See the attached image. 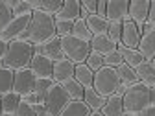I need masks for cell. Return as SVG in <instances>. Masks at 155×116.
Here are the masks:
<instances>
[{"instance_id":"1","label":"cell","mask_w":155,"mask_h":116,"mask_svg":"<svg viewBox=\"0 0 155 116\" xmlns=\"http://www.w3.org/2000/svg\"><path fill=\"white\" fill-rule=\"evenodd\" d=\"M55 37V18L45 11H33L31 13V21L28 26V31L24 35V41L35 44H43L46 41Z\"/></svg>"},{"instance_id":"2","label":"cell","mask_w":155,"mask_h":116,"mask_svg":"<svg viewBox=\"0 0 155 116\" xmlns=\"http://www.w3.org/2000/svg\"><path fill=\"white\" fill-rule=\"evenodd\" d=\"M35 50L33 44L24 41V39H17V41L9 43L8 53L4 57V66L9 70H22V68H30L31 57H33Z\"/></svg>"},{"instance_id":"3","label":"cell","mask_w":155,"mask_h":116,"mask_svg":"<svg viewBox=\"0 0 155 116\" xmlns=\"http://www.w3.org/2000/svg\"><path fill=\"white\" fill-rule=\"evenodd\" d=\"M122 103L126 114H140L150 105V89L140 81L131 85L122 96Z\"/></svg>"},{"instance_id":"4","label":"cell","mask_w":155,"mask_h":116,"mask_svg":"<svg viewBox=\"0 0 155 116\" xmlns=\"http://www.w3.org/2000/svg\"><path fill=\"white\" fill-rule=\"evenodd\" d=\"M61 50H63V57H67L74 65H81L87 61V57L91 53V44L74 35H67V37H61Z\"/></svg>"},{"instance_id":"5","label":"cell","mask_w":155,"mask_h":116,"mask_svg":"<svg viewBox=\"0 0 155 116\" xmlns=\"http://www.w3.org/2000/svg\"><path fill=\"white\" fill-rule=\"evenodd\" d=\"M120 85V79L116 76V70L114 68H109V66H102L98 72H94V81H92V89L102 94L104 98H109L116 92Z\"/></svg>"},{"instance_id":"6","label":"cell","mask_w":155,"mask_h":116,"mask_svg":"<svg viewBox=\"0 0 155 116\" xmlns=\"http://www.w3.org/2000/svg\"><path fill=\"white\" fill-rule=\"evenodd\" d=\"M68 102H70V98L67 96L63 85L54 83V85L50 87L48 94H46V98H45V107H46V111L50 112V116H59L61 111L67 107Z\"/></svg>"},{"instance_id":"7","label":"cell","mask_w":155,"mask_h":116,"mask_svg":"<svg viewBox=\"0 0 155 116\" xmlns=\"http://www.w3.org/2000/svg\"><path fill=\"white\" fill-rule=\"evenodd\" d=\"M35 81H37V77L33 76V72L30 68L15 70V76H13V92L18 94L21 98H26V96L33 94Z\"/></svg>"},{"instance_id":"8","label":"cell","mask_w":155,"mask_h":116,"mask_svg":"<svg viewBox=\"0 0 155 116\" xmlns=\"http://www.w3.org/2000/svg\"><path fill=\"white\" fill-rule=\"evenodd\" d=\"M30 21H31V15H21V17H13V21L8 24V28L0 33V37L4 41L11 43V41H17V39H24L26 31H28V26H30Z\"/></svg>"},{"instance_id":"9","label":"cell","mask_w":155,"mask_h":116,"mask_svg":"<svg viewBox=\"0 0 155 116\" xmlns=\"http://www.w3.org/2000/svg\"><path fill=\"white\" fill-rule=\"evenodd\" d=\"M105 18L109 22L129 21V0H107Z\"/></svg>"},{"instance_id":"10","label":"cell","mask_w":155,"mask_h":116,"mask_svg":"<svg viewBox=\"0 0 155 116\" xmlns=\"http://www.w3.org/2000/svg\"><path fill=\"white\" fill-rule=\"evenodd\" d=\"M74 70H76V65L72 61H68L67 57H63V59H59V61H55L54 63V70H52V79H54V83L63 85V83L74 79Z\"/></svg>"},{"instance_id":"11","label":"cell","mask_w":155,"mask_h":116,"mask_svg":"<svg viewBox=\"0 0 155 116\" xmlns=\"http://www.w3.org/2000/svg\"><path fill=\"white\" fill-rule=\"evenodd\" d=\"M33 50H35V53H41V55H45L46 59H50L52 63H55V61L63 59L61 39L57 37V35H55L54 39H50V41L43 43V44H35V46H33Z\"/></svg>"},{"instance_id":"12","label":"cell","mask_w":155,"mask_h":116,"mask_svg":"<svg viewBox=\"0 0 155 116\" xmlns=\"http://www.w3.org/2000/svg\"><path fill=\"white\" fill-rule=\"evenodd\" d=\"M30 70L33 72V76L37 79H52V70H54V63L50 59H46L41 53H33L31 63H30Z\"/></svg>"},{"instance_id":"13","label":"cell","mask_w":155,"mask_h":116,"mask_svg":"<svg viewBox=\"0 0 155 116\" xmlns=\"http://www.w3.org/2000/svg\"><path fill=\"white\" fill-rule=\"evenodd\" d=\"M140 30L139 26L131 22V21H126L122 22V41L120 44L124 48H131V50H137L139 48V43H140Z\"/></svg>"},{"instance_id":"14","label":"cell","mask_w":155,"mask_h":116,"mask_svg":"<svg viewBox=\"0 0 155 116\" xmlns=\"http://www.w3.org/2000/svg\"><path fill=\"white\" fill-rule=\"evenodd\" d=\"M150 0H129V21L137 26H142L148 21Z\"/></svg>"},{"instance_id":"15","label":"cell","mask_w":155,"mask_h":116,"mask_svg":"<svg viewBox=\"0 0 155 116\" xmlns=\"http://www.w3.org/2000/svg\"><path fill=\"white\" fill-rule=\"evenodd\" d=\"M81 17V2L80 0H63V6L59 9L54 18H59V21H78Z\"/></svg>"},{"instance_id":"16","label":"cell","mask_w":155,"mask_h":116,"mask_svg":"<svg viewBox=\"0 0 155 116\" xmlns=\"http://www.w3.org/2000/svg\"><path fill=\"white\" fill-rule=\"evenodd\" d=\"M89 44H91V52L100 53L102 57L107 55V53H111V52H116V48H118L107 35H94V37L91 39Z\"/></svg>"},{"instance_id":"17","label":"cell","mask_w":155,"mask_h":116,"mask_svg":"<svg viewBox=\"0 0 155 116\" xmlns=\"http://www.w3.org/2000/svg\"><path fill=\"white\" fill-rule=\"evenodd\" d=\"M83 102H85V105L91 109V112H100V111L104 109L107 98H104L102 94H98L92 87H87L85 92H83Z\"/></svg>"},{"instance_id":"18","label":"cell","mask_w":155,"mask_h":116,"mask_svg":"<svg viewBox=\"0 0 155 116\" xmlns=\"http://www.w3.org/2000/svg\"><path fill=\"white\" fill-rule=\"evenodd\" d=\"M142 57L146 61H151L155 57V30H151L150 33H144L140 37V43H139V48H137Z\"/></svg>"},{"instance_id":"19","label":"cell","mask_w":155,"mask_h":116,"mask_svg":"<svg viewBox=\"0 0 155 116\" xmlns=\"http://www.w3.org/2000/svg\"><path fill=\"white\" fill-rule=\"evenodd\" d=\"M87 22V28L89 31L94 35H107V30H109V21L105 17H98V15H89L85 18Z\"/></svg>"},{"instance_id":"20","label":"cell","mask_w":155,"mask_h":116,"mask_svg":"<svg viewBox=\"0 0 155 116\" xmlns=\"http://www.w3.org/2000/svg\"><path fill=\"white\" fill-rule=\"evenodd\" d=\"M120 52V55H122V59H124V63L127 65V66H131V68H139L146 59L142 57V53L139 52V50H131V48H124L122 44H118V48H116Z\"/></svg>"},{"instance_id":"21","label":"cell","mask_w":155,"mask_h":116,"mask_svg":"<svg viewBox=\"0 0 155 116\" xmlns=\"http://www.w3.org/2000/svg\"><path fill=\"white\" fill-rule=\"evenodd\" d=\"M59 116H91V109L83 100H70Z\"/></svg>"},{"instance_id":"22","label":"cell","mask_w":155,"mask_h":116,"mask_svg":"<svg viewBox=\"0 0 155 116\" xmlns=\"http://www.w3.org/2000/svg\"><path fill=\"white\" fill-rule=\"evenodd\" d=\"M135 72H137L139 81H140L142 85H146L148 89L155 87V68L151 66L150 61H144L139 68H135Z\"/></svg>"},{"instance_id":"23","label":"cell","mask_w":155,"mask_h":116,"mask_svg":"<svg viewBox=\"0 0 155 116\" xmlns=\"http://www.w3.org/2000/svg\"><path fill=\"white\" fill-rule=\"evenodd\" d=\"M74 79L80 83L83 89L92 87V81H94V72H92L85 63L76 65V70H74Z\"/></svg>"},{"instance_id":"24","label":"cell","mask_w":155,"mask_h":116,"mask_svg":"<svg viewBox=\"0 0 155 116\" xmlns=\"http://www.w3.org/2000/svg\"><path fill=\"white\" fill-rule=\"evenodd\" d=\"M22 98L15 92H8L0 98V107H2V114H15L18 105H21Z\"/></svg>"},{"instance_id":"25","label":"cell","mask_w":155,"mask_h":116,"mask_svg":"<svg viewBox=\"0 0 155 116\" xmlns=\"http://www.w3.org/2000/svg\"><path fill=\"white\" fill-rule=\"evenodd\" d=\"M104 116H122L124 114V103H122V98H118V96H109L104 109L100 111Z\"/></svg>"},{"instance_id":"26","label":"cell","mask_w":155,"mask_h":116,"mask_svg":"<svg viewBox=\"0 0 155 116\" xmlns=\"http://www.w3.org/2000/svg\"><path fill=\"white\" fill-rule=\"evenodd\" d=\"M114 70H116V76H118V79H120L122 85L131 87L135 83H139V76H137V72H135V68L127 66L126 63H122L118 68H114Z\"/></svg>"},{"instance_id":"27","label":"cell","mask_w":155,"mask_h":116,"mask_svg":"<svg viewBox=\"0 0 155 116\" xmlns=\"http://www.w3.org/2000/svg\"><path fill=\"white\" fill-rule=\"evenodd\" d=\"M13 76H15L13 70L0 66V98L8 92H13Z\"/></svg>"},{"instance_id":"28","label":"cell","mask_w":155,"mask_h":116,"mask_svg":"<svg viewBox=\"0 0 155 116\" xmlns=\"http://www.w3.org/2000/svg\"><path fill=\"white\" fill-rule=\"evenodd\" d=\"M13 21V9H11V0H0V33H2L8 24Z\"/></svg>"},{"instance_id":"29","label":"cell","mask_w":155,"mask_h":116,"mask_svg":"<svg viewBox=\"0 0 155 116\" xmlns=\"http://www.w3.org/2000/svg\"><path fill=\"white\" fill-rule=\"evenodd\" d=\"M72 35L78 37V39H81V41H87L91 43V39H92V33L89 31L87 28V22H85V18H78V21H74V26H72Z\"/></svg>"},{"instance_id":"30","label":"cell","mask_w":155,"mask_h":116,"mask_svg":"<svg viewBox=\"0 0 155 116\" xmlns=\"http://www.w3.org/2000/svg\"><path fill=\"white\" fill-rule=\"evenodd\" d=\"M63 89H65V92H67V96L70 100H83V92H85V89L78 83L76 79H70V81H67V83H63Z\"/></svg>"},{"instance_id":"31","label":"cell","mask_w":155,"mask_h":116,"mask_svg":"<svg viewBox=\"0 0 155 116\" xmlns=\"http://www.w3.org/2000/svg\"><path fill=\"white\" fill-rule=\"evenodd\" d=\"M52 85H54V79H37L35 81L33 94L37 96V102L39 103H45V98H46V94H48V90H50Z\"/></svg>"},{"instance_id":"32","label":"cell","mask_w":155,"mask_h":116,"mask_svg":"<svg viewBox=\"0 0 155 116\" xmlns=\"http://www.w3.org/2000/svg\"><path fill=\"white\" fill-rule=\"evenodd\" d=\"M11 9H13V17L31 15L33 13V9L30 6V0H11Z\"/></svg>"},{"instance_id":"33","label":"cell","mask_w":155,"mask_h":116,"mask_svg":"<svg viewBox=\"0 0 155 116\" xmlns=\"http://www.w3.org/2000/svg\"><path fill=\"white\" fill-rule=\"evenodd\" d=\"M61 6H63V0H41L39 9L48 13V15H52V17H55L57 13H59Z\"/></svg>"},{"instance_id":"34","label":"cell","mask_w":155,"mask_h":116,"mask_svg":"<svg viewBox=\"0 0 155 116\" xmlns=\"http://www.w3.org/2000/svg\"><path fill=\"white\" fill-rule=\"evenodd\" d=\"M107 37L118 46L122 41V22H109V30H107Z\"/></svg>"},{"instance_id":"35","label":"cell","mask_w":155,"mask_h":116,"mask_svg":"<svg viewBox=\"0 0 155 116\" xmlns=\"http://www.w3.org/2000/svg\"><path fill=\"white\" fill-rule=\"evenodd\" d=\"M72 26H74V22H70V21H59V18H55V35L59 39L72 35Z\"/></svg>"},{"instance_id":"36","label":"cell","mask_w":155,"mask_h":116,"mask_svg":"<svg viewBox=\"0 0 155 116\" xmlns=\"http://www.w3.org/2000/svg\"><path fill=\"white\" fill-rule=\"evenodd\" d=\"M122 63H124V59H122V55H120L118 50H116V52H111V53H107V55H104V66L118 68Z\"/></svg>"},{"instance_id":"37","label":"cell","mask_w":155,"mask_h":116,"mask_svg":"<svg viewBox=\"0 0 155 116\" xmlns=\"http://www.w3.org/2000/svg\"><path fill=\"white\" fill-rule=\"evenodd\" d=\"M85 65H87L92 72H98V70L104 66V57H102L100 53L91 52V53H89V57H87V61H85Z\"/></svg>"},{"instance_id":"38","label":"cell","mask_w":155,"mask_h":116,"mask_svg":"<svg viewBox=\"0 0 155 116\" xmlns=\"http://www.w3.org/2000/svg\"><path fill=\"white\" fill-rule=\"evenodd\" d=\"M81 2V18H87L89 15H96L98 0H80Z\"/></svg>"},{"instance_id":"39","label":"cell","mask_w":155,"mask_h":116,"mask_svg":"<svg viewBox=\"0 0 155 116\" xmlns=\"http://www.w3.org/2000/svg\"><path fill=\"white\" fill-rule=\"evenodd\" d=\"M15 116H37L35 114V109H33V105H30L28 102H21V105H18V109H17V112H15Z\"/></svg>"},{"instance_id":"40","label":"cell","mask_w":155,"mask_h":116,"mask_svg":"<svg viewBox=\"0 0 155 116\" xmlns=\"http://www.w3.org/2000/svg\"><path fill=\"white\" fill-rule=\"evenodd\" d=\"M8 48H9V43L4 41V39L0 37V61H2V63H4V57H6V53H8Z\"/></svg>"},{"instance_id":"41","label":"cell","mask_w":155,"mask_h":116,"mask_svg":"<svg viewBox=\"0 0 155 116\" xmlns=\"http://www.w3.org/2000/svg\"><path fill=\"white\" fill-rule=\"evenodd\" d=\"M105 11H107V0H98L96 15H98V17H105Z\"/></svg>"},{"instance_id":"42","label":"cell","mask_w":155,"mask_h":116,"mask_svg":"<svg viewBox=\"0 0 155 116\" xmlns=\"http://www.w3.org/2000/svg\"><path fill=\"white\" fill-rule=\"evenodd\" d=\"M146 22L155 26V0H150V13H148V21Z\"/></svg>"},{"instance_id":"43","label":"cell","mask_w":155,"mask_h":116,"mask_svg":"<svg viewBox=\"0 0 155 116\" xmlns=\"http://www.w3.org/2000/svg\"><path fill=\"white\" fill-rule=\"evenodd\" d=\"M33 109H35V114L37 116H50V112L46 111L45 103H37V105H33Z\"/></svg>"},{"instance_id":"44","label":"cell","mask_w":155,"mask_h":116,"mask_svg":"<svg viewBox=\"0 0 155 116\" xmlns=\"http://www.w3.org/2000/svg\"><path fill=\"white\" fill-rule=\"evenodd\" d=\"M139 116H155V105H148Z\"/></svg>"},{"instance_id":"45","label":"cell","mask_w":155,"mask_h":116,"mask_svg":"<svg viewBox=\"0 0 155 116\" xmlns=\"http://www.w3.org/2000/svg\"><path fill=\"white\" fill-rule=\"evenodd\" d=\"M150 105H155V87L150 89Z\"/></svg>"},{"instance_id":"46","label":"cell","mask_w":155,"mask_h":116,"mask_svg":"<svg viewBox=\"0 0 155 116\" xmlns=\"http://www.w3.org/2000/svg\"><path fill=\"white\" fill-rule=\"evenodd\" d=\"M91 116H104L102 112H91Z\"/></svg>"},{"instance_id":"47","label":"cell","mask_w":155,"mask_h":116,"mask_svg":"<svg viewBox=\"0 0 155 116\" xmlns=\"http://www.w3.org/2000/svg\"><path fill=\"white\" fill-rule=\"evenodd\" d=\"M150 63H151V66H153V68H155V57H153V59H151V61H150Z\"/></svg>"},{"instance_id":"48","label":"cell","mask_w":155,"mask_h":116,"mask_svg":"<svg viewBox=\"0 0 155 116\" xmlns=\"http://www.w3.org/2000/svg\"><path fill=\"white\" fill-rule=\"evenodd\" d=\"M122 116H139V114H126V112H124Z\"/></svg>"},{"instance_id":"49","label":"cell","mask_w":155,"mask_h":116,"mask_svg":"<svg viewBox=\"0 0 155 116\" xmlns=\"http://www.w3.org/2000/svg\"><path fill=\"white\" fill-rule=\"evenodd\" d=\"M2 116H15V114H2Z\"/></svg>"},{"instance_id":"50","label":"cell","mask_w":155,"mask_h":116,"mask_svg":"<svg viewBox=\"0 0 155 116\" xmlns=\"http://www.w3.org/2000/svg\"><path fill=\"white\" fill-rule=\"evenodd\" d=\"M0 116H2V107H0Z\"/></svg>"}]
</instances>
